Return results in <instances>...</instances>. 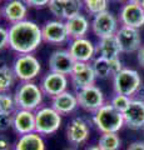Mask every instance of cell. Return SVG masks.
Masks as SVG:
<instances>
[{
	"label": "cell",
	"instance_id": "cell-1",
	"mask_svg": "<svg viewBox=\"0 0 144 150\" xmlns=\"http://www.w3.org/2000/svg\"><path fill=\"white\" fill-rule=\"evenodd\" d=\"M41 43V28L36 23L25 19L9 26V48L16 54H34Z\"/></svg>",
	"mask_w": 144,
	"mask_h": 150
},
{
	"label": "cell",
	"instance_id": "cell-2",
	"mask_svg": "<svg viewBox=\"0 0 144 150\" xmlns=\"http://www.w3.org/2000/svg\"><path fill=\"white\" fill-rule=\"evenodd\" d=\"M93 123L101 134L119 133L125 126L123 112L117 110L110 103H105L98 111L94 112Z\"/></svg>",
	"mask_w": 144,
	"mask_h": 150
},
{
	"label": "cell",
	"instance_id": "cell-3",
	"mask_svg": "<svg viewBox=\"0 0 144 150\" xmlns=\"http://www.w3.org/2000/svg\"><path fill=\"white\" fill-rule=\"evenodd\" d=\"M14 98H15L18 109L36 111L41 106L44 93L40 85L35 84L34 81H21L15 89Z\"/></svg>",
	"mask_w": 144,
	"mask_h": 150
},
{
	"label": "cell",
	"instance_id": "cell-4",
	"mask_svg": "<svg viewBox=\"0 0 144 150\" xmlns=\"http://www.w3.org/2000/svg\"><path fill=\"white\" fill-rule=\"evenodd\" d=\"M142 88V78L134 69L124 68L113 76V90L114 94L127 95L133 98Z\"/></svg>",
	"mask_w": 144,
	"mask_h": 150
},
{
	"label": "cell",
	"instance_id": "cell-5",
	"mask_svg": "<svg viewBox=\"0 0 144 150\" xmlns=\"http://www.w3.org/2000/svg\"><path fill=\"white\" fill-rule=\"evenodd\" d=\"M62 114L50 106H40L35 111V131L40 135H52L62 125Z\"/></svg>",
	"mask_w": 144,
	"mask_h": 150
},
{
	"label": "cell",
	"instance_id": "cell-6",
	"mask_svg": "<svg viewBox=\"0 0 144 150\" xmlns=\"http://www.w3.org/2000/svg\"><path fill=\"white\" fill-rule=\"evenodd\" d=\"M11 68L20 83L33 81L41 71V64L34 54H18Z\"/></svg>",
	"mask_w": 144,
	"mask_h": 150
},
{
	"label": "cell",
	"instance_id": "cell-7",
	"mask_svg": "<svg viewBox=\"0 0 144 150\" xmlns=\"http://www.w3.org/2000/svg\"><path fill=\"white\" fill-rule=\"evenodd\" d=\"M90 24H92V26H90L92 31L94 33V35L98 38V39L115 35L118 29L120 28L119 19L109 10L103 11V13L98 14V15L93 16V20Z\"/></svg>",
	"mask_w": 144,
	"mask_h": 150
},
{
	"label": "cell",
	"instance_id": "cell-8",
	"mask_svg": "<svg viewBox=\"0 0 144 150\" xmlns=\"http://www.w3.org/2000/svg\"><path fill=\"white\" fill-rule=\"evenodd\" d=\"M75 94L79 106L88 112L94 114L105 104L104 94L96 85H90L84 89H80V90H77Z\"/></svg>",
	"mask_w": 144,
	"mask_h": 150
},
{
	"label": "cell",
	"instance_id": "cell-9",
	"mask_svg": "<svg viewBox=\"0 0 144 150\" xmlns=\"http://www.w3.org/2000/svg\"><path fill=\"white\" fill-rule=\"evenodd\" d=\"M115 36H117L122 54L137 53L142 46V36L140 33H139V29L120 25Z\"/></svg>",
	"mask_w": 144,
	"mask_h": 150
},
{
	"label": "cell",
	"instance_id": "cell-10",
	"mask_svg": "<svg viewBox=\"0 0 144 150\" xmlns=\"http://www.w3.org/2000/svg\"><path fill=\"white\" fill-rule=\"evenodd\" d=\"M41 34H43V41L52 45H60L69 40L65 21L60 19L46 21L41 26Z\"/></svg>",
	"mask_w": 144,
	"mask_h": 150
},
{
	"label": "cell",
	"instance_id": "cell-11",
	"mask_svg": "<svg viewBox=\"0 0 144 150\" xmlns=\"http://www.w3.org/2000/svg\"><path fill=\"white\" fill-rule=\"evenodd\" d=\"M68 51L73 56L75 62L92 63L96 55L95 45L88 38H79V39H72L69 41Z\"/></svg>",
	"mask_w": 144,
	"mask_h": 150
},
{
	"label": "cell",
	"instance_id": "cell-12",
	"mask_svg": "<svg viewBox=\"0 0 144 150\" xmlns=\"http://www.w3.org/2000/svg\"><path fill=\"white\" fill-rule=\"evenodd\" d=\"M39 85L41 88V90H43L44 95L54 98L59 95V94L64 93L65 90H68L69 79H68V75L50 71L46 75H44Z\"/></svg>",
	"mask_w": 144,
	"mask_h": 150
},
{
	"label": "cell",
	"instance_id": "cell-13",
	"mask_svg": "<svg viewBox=\"0 0 144 150\" xmlns=\"http://www.w3.org/2000/svg\"><path fill=\"white\" fill-rule=\"evenodd\" d=\"M119 23L124 26L140 29L144 26V11L140 4L127 1L119 11Z\"/></svg>",
	"mask_w": 144,
	"mask_h": 150
},
{
	"label": "cell",
	"instance_id": "cell-14",
	"mask_svg": "<svg viewBox=\"0 0 144 150\" xmlns=\"http://www.w3.org/2000/svg\"><path fill=\"white\" fill-rule=\"evenodd\" d=\"M75 60L73 59V56L68 51V49H59L52 53L49 56V69L50 71L69 75L73 71V67Z\"/></svg>",
	"mask_w": 144,
	"mask_h": 150
},
{
	"label": "cell",
	"instance_id": "cell-15",
	"mask_svg": "<svg viewBox=\"0 0 144 150\" xmlns=\"http://www.w3.org/2000/svg\"><path fill=\"white\" fill-rule=\"evenodd\" d=\"M125 126L132 130L144 128V100L132 99L127 110L123 112Z\"/></svg>",
	"mask_w": 144,
	"mask_h": 150
},
{
	"label": "cell",
	"instance_id": "cell-16",
	"mask_svg": "<svg viewBox=\"0 0 144 150\" xmlns=\"http://www.w3.org/2000/svg\"><path fill=\"white\" fill-rule=\"evenodd\" d=\"M90 129L83 118H74L67 126V139L73 145L84 144L89 139Z\"/></svg>",
	"mask_w": 144,
	"mask_h": 150
},
{
	"label": "cell",
	"instance_id": "cell-17",
	"mask_svg": "<svg viewBox=\"0 0 144 150\" xmlns=\"http://www.w3.org/2000/svg\"><path fill=\"white\" fill-rule=\"evenodd\" d=\"M13 129L19 135L35 131V111L18 109L13 114Z\"/></svg>",
	"mask_w": 144,
	"mask_h": 150
},
{
	"label": "cell",
	"instance_id": "cell-18",
	"mask_svg": "<svg viewBox=\"0 0 144 150\" xmlns=\"http://www.w3.org/2000/svg\"><path fill=\"white\" fill-rule=\"evenodd\" d=\"M28 8L29 6L24 3V0H9L1 8L3 18L10 23V25L23 21L26 19Z\"/></svg>",
	"mask_w": 144,
	"mask_h": 150
},
{
	"label": "cell",
	"instance_id": "cell-19",
	"mask_svg": "<svg viewBox=\"0 0 144 150\" xmlns=\"http://www.w3.org/2000/svg\"><path fill=\"white\" fill-rule=\"evenodd\" d=\"M52 106L62 115L70 114L79 106L77 94L65 90L64 93L52 98Z\"/></svg>",
	"mask_w": 144,
	"mask_h": 150
},
{
	"label": "cell",
	"instance_id": "cell-20",
	"mask_svg": "<svg viewBox=\"0 0 144 150\" xmlns=\"http://www.w3.org/2000/svg\"><path fill=\"white\" fill-rule=\"evenodd\" d=\"M65 26H67L69 39L72 40V39H79V38H85L92 24L85 15L79 14L77 16L65 20Z\"/></svg>",
	"mask_w": 144,
	"mask_h": 150
},
{
	"label": "cell",
	"instance_id": "cell-21",
	"mask_svg": "<svg viewBox=\"0 0 144 150\" xmlns=\"http://www.w3.org/2000/svg\"><path fill=\"white\" fill-rule=\"evenodd\" d=\"M95 50H96V56H101V58H105L108 60L119 58V55L122 54L115 35L99 39L98 44L95 45Z\"/></svg>",
	"mask_w": 144,
	"mask_h": 150
},
{
	"label": "cell",
	"instance_id": "cell-22",
	"mask_svg": "<svg viewBox=\"0 0 144 150\" xmlns=\"http://www.w3.org/2000/svg\"><path fill=\"white\" fill-rule=\"evenodd\" d=\"M14 150H45V140L36 131L28 133L19 137Z\"/></svg>",
	"mask_w": 144,
	"mask_h": 150
},
{
	"label": "cell",
	"instance_id": "cell-23",
	"mask_svg": "<svg viewBox=\"0 0 144 150\" xmlns=\"http://www.w3.org/2000/svg\"><path fill=\"white\" fill-rule=\"evenodd\" d=\"M95 80L96 75L93 70L90 63L88 64L87 68L80 70V71L70 74V83L75 90H80V89H84L87 86L95 85Z\"/></svg>",
	"mask_w": 144,
	"mask_h": 150
},
{
	"label": "cell",
	"instance_id": "cell-24",
	"mask_svg": "<svg viewBox=\"0 0 144 150\" xmlns=\"http://www.w3.org/2000/svg\"><path fill=\"white\" fill-rule=\"evenodd\" d=\"M90 64H92V68L96 75V78H99V79H108L110 76L113 78L110 63L108 59L101 58V56H95Z\"/></svg>",
	"mask_w": 144,
	"mask_h": 150
},
{
	"label": "cell",
	"instance_id": "cell-25",
	"mask_svg": "<svg viewBox=\"0 0 144 150\" xmlns=\"http://www.w3.org/2000/svg\"><path fill=\"white\" fill-rule=\"evenodd\" d=\"M16 80L13 68L0 65V93H9Z\"/></svg>",
	"mask_w": 144,
	"mask_h": 150
},
{
	"label": "cell",
	"instance_id": "cell-26",
	"mask_svg": "<svg viewBox=\"0 0 144 150\" xmlns=\"http://www.w3.org/2000/svg\"><path fill=\"white\" fill-rule=\"evenodd\" d=\"M98 145L103 150H119L122 148V139L118 133H103L99 137Z\"/></svg>",
	"mask_w": 144,
	"mask_h": 150
},
{
	"label": "cell",
	"instance_id": "cell-27",
	"mask_svg": "<svg viewBox=\"0 0 144 150\" xmlns=\"http://www.w3.org/2000/svg\"><path fill=\"white\" fill-rule=\"evenodd\" d=\"M109 5V0H83V6L89 15H98V14L106 11Z\"/></svg>",
	"mask_w": 144,
	"mask_h": 150
},
{
	"label": "cell",
	"instance_id": "cell-28",
	"mask_svg": "<svg viewBox=\"0 0 144 150\" xmlns=\"http://www.w3.org/2000/svg\"><path fill=\"white\" fill-rule=\"evenodd\" d=\"M18 110L16 101L11 93H1L0 95V111L6 114H14Z\"/></svg>",
	"mask_w": 144,
	"mask_h": 150
},
{
	"label": "cell",
	"instance_id": "cell-29",
	"mask_svg": "<svg viewBox=\"0 0 144 150\" xmlns=\"http://www.w3.org/2000/svg\"><path fill=\"white\" fill-rule=\"evenodd\" d=\"M83 8H84L83 6V0H68L65 6H64L63 20L65 21L68 19L79 15Z\"/></svg>",
	"mask_w": 144,
	"mask_h": 150
},
{
	"label": "cell",
	"instance_id": "cell-30",
	"mask_svg": "<svg viewBox=\"0 0 144 150\" xmlns=\"http://www.w3.org/2000/svg\"><path fill=\"white\" fill-rule=\"evenodd\" d=\"M133 98H129L127 95H120V94H114V96L110 99V104L120 112H124L127 108L131 104Z\"/></svg>",
	"mask_w": 144,
	"mask_h": 150
},
{
	"label": "cell",
	"instance_id": "cell-31",
	"mask_svg": "<svg viewBox=\"0 0 144 150\" xmlns=\"http://www.w3.org/2000/svg\"><path fill=\"white\" fill-rule=\"evenodd\" d=\"M68 0H50L49 3V11L52 13V15H54L57 19L63 20V14H64V6H65Z\"/></svg>",
	"mask_w": 144,
	"mask_h": 150
},
{
	"label": "cell",
	"instance_id": "cell-32",
	"mask_svg": "<svg viewBox=\"0 0 144 150\" xmlns=\"http://www.w3.org/2000/svg\"><path fill=\"white\" fill-rule=\"evenodd\" d=\"M10 128H13V114L0 111V133H4Z\"/></svg>",
	"mask_w": 144,
	"mask_h": 150
},
{
	"label": "cell",
	"instance_id": "cell-33",
	"mask_svg": "<svg viewBox=\"0 0 144 150\" xmlns=\"http://www.w3.org/2000/svg\"><path fill=\"white\" fill-rule=\"evenodd\" d=\"M9 46V29L0 26V51Z\"/></svg>",
	"mask_w": 144,
	"mask_h": 150
},
{
	"label": "cell",
	"instance_id": "cell-34",
	"mask_svg": "<svg viewBox=\"0 0 144 150\" xmlns=\"http://www.w3.org/2000/svg\"><path fill=\"white\" fill-rule=\"evenodd\" d=\"M24 3L29 8H35V9H41L49 5L50 0H24Z\"/></svg>",
	"mask_w": 144,
	"mask_h": 150
},
{
	"label": "cell",
	"instance_id": "cell-35",
	"mask_svg": "<svg viewBox=\"0 0 144 150\" xmlns=\"http://www.w3.org/2000/svg\"><path fill=\"white\" fill-rule=\"evenodd\" d=\"M110 63V68H111V73H113V76L115 74H118L120 70H123V64H122V60L119 58H115V59H110L109 60Z\"/></svg>",
	"mask_w": 144,
	"mask_h": 150
},
{
	"label": "cell",
	"instance_id": "cell-36",
	"mask_svg": "<svg viewBox=\"0 0 144 150\" xmlns=\"http://www.w3.org/2000/svg\"><path fill=\"white\" fill-rule=\"evenodd\" d=\"M0 150H11V143L5 135H0Z\"/></svg>",
	"mask_w": 144,
	"mask_h": 150
},
{
	"label": "cell",
	"instance_id": "cell-37",
	"mask_svg": "<svg viewBox=\"0 0 144 150\" xmlns=\"http://www.w3.org/2000/svg\"><path fill=\"white\" fill-rule=\"evenodd\" d=\"M127 150H144V142H133L129 144Z\"/></svg>",
	"mask_w": 144,
	"mask_h": 150
},
{
	"label": "cell",
	"instance_id": "cell-38",
	"mask_svg": "<svg viewBox=\"0 0 144 150\" xmlns=\"http://www.w3.org/2000/svg\"><path fill=\"white\" fill-rule=\"evenodd\" d=\"M137 60L139 65H140L142 68H144V45L140 46V49L137 51Z\"/></svg>",
	"mask_w": 144,
	"mask_h": 150
},
{
	"label": "cell",
	"instance_id": "cell-39",
	"mask_svg": "<svg viewBox=\"0 0 144 150\" xmlns=\"http://www.w3.org/2000/svg\"><path fill=\"white\" fill-rule=\"evenodd\" d=\"M85 150H103V149H101V148H99V145H93V146L87 148Z\"/></svg>",
	"mask_w": 144,
	"mask_h": 150
},
{
	"label": "cell",
	"instance_id": "cell-40",
	"mask_svg": "<svg viewBox=\"0 0 144 150\" xmlns=\"http://www.w3.org/2000/svg\"><path fill=\"white\" fill-rule=\"evenodd\" d=\"M127 1H131V3H137V4H142L143 0H127Z\"/></svg>",
	"mask_w": 144,
	"mask_h": 150
},
{
	"label": "cell",
	"instance_id": "cell-41",
	"mask_svg": "<svg viewBox=\"0 0 144 150\" xmlns=\"http://www.w3.org/2000/svg\"><path fill=\"white\" fill-rule=\"evenodd\" d=\"M140 5H142V9H143V11H144V0L142 1V4H140Z\"/></svg>",
	"mask_w": 144,
	"mask_h": 150
},
{
	"label": "cell",
	"instance_id": "cell-42",
	"mask_svg": "<svg viewBox=\"0 0 144 150\" xmlns=\"http://www.w3.org/2000/svg\"><path fill=\"white\" fill-rule=\"evenodd\" d=\"M3 16V14H1V8H0V18Z\"/></svg>",
	"mask_w": 144,
	"mask_h": 150
},
{
	"label": "cell",
	"instance_id": "cell-43",
	"mask_svg": "<svg viewBox=\"0 0 144 150\" xmlns=\"http://www.w3.org/2000/svg\"><path fill=\"white\" fill-rule=\"evenodd\" d=\"M64 150H74V149H70V148H68V149H64Z\"/></svg>",
	"mask_w": 144,
	"mask_h": 150
},
{
	"label": "cell",
	"instance_id": "cell-44",
	"mask_svg": "<svg viewBox=\"0 0 144 150\" xmlns=\"http://www.w3.org/2000/svg\"><path fill=\"white\" fill-rule=\"evenodd\" d=\"M117 1H122V0H117Z\"/></svg>",
	"mask_w": 144,
	"mask_h": 150
},
{
	"label": "cell",
	"instance_id": "cell-45",
	"mask_svg": "<svg viewBox=\"0 0 144 150\" xmlns=\"http://www.w3.org/2000/svg\"><path fill=\"white\" fill-rule=\"evenodd\" d=\"M143 131H144V128H143Z\"/></svg>",
	"mask_w": 144,
	"mask_h": 150
},
{
	"label": "cell",
	"instance_id": "cell-46",
	"mask_svg": "<svg viewBox=\"0 0 144 150\" xmlns=\"http://www.w3.org/2000/svg\"><path fill=\"white\" fill-rule=\"evenodd\" d=\"M0 95H1V93H0Z\"/></svg>",
	"mask_w": 144,
	"mask_h": 150
},
{
	"label": "cell",
	"instance_id": "cell-47",
	"mask_svg": "<svg viewBox=\"0 0 144 150\" xmlns=\"http://www.w3.org/2000/svg\"><path fill=\"white\" fill-rule=\"evenodd\" d=\"M143 100H144V99H143Z\"/></svg>",
	"mask_w": 144,
	"mask_h": 150
}]
</instances>
